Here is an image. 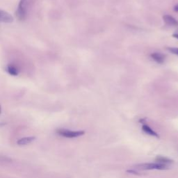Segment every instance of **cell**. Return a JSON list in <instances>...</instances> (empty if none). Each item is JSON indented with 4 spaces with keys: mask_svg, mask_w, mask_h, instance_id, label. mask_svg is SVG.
<instances>
[{
    "mask_svg": "<svg viewBox=\"0 0 178 178\" xmlns=\"http://www.w3.org/2000/svg\"><path fill=\"white\" fill-rule=\"evenodd\" d=\"M136 168L138 170H143V171H145V170H166L168 168V166L166 165L161 164L159 163L153 164V163H148V164H138L136 166Z\"/></svg>",
    "mask_w": 178,
    "mask_h": 178,
    "instance_id": "obj_3",
    "label": "cell"
},
{
    "mask_svg": "<svg viewBox=\"0 0 178 178\" xmlns=\"http://www.w3.org/2000/svg\"><path fill=\"white\" fill-rule=\"evenodd\" d=\"M142 130H143V132L147 134H149L150 136H153V137H159V136L154 131H153L151 128L148 126L147 125H143L142 127Z\"/></svg>",
    "mask_w": 178,
    "mask_h": 178,
    "instance_id": "obj_10",
    "label": "cell"
},
{
    "mask_svg": "<svg viewBox=\"0 0 178 178\" xmlns=\"http://www.w3.org/2000/svg\"><path fill=\"white\" fill-rule=\"evenodd\" d=\"M155 161H157V163L161 164H172L173 163V161L172 159H170L167 157H165L162 156H157L155 159Z\"/></svg>",
    "mask_w": 178,
    "mask_h": 178,
    "instance_id": "obj_9",
    "label": "cell"
},
{
    "mask_svg": "<svg viewBox=\"0 0 178 178\" xmlns=\"http://www.w3.org/2000/svg\"><path fill=\"white\" fill-rule=\"evenodd\" d=\"M151 58L153 59L154 61H155L158 64H163L165 61V58L166 56L164 54L161 53H157V52H154V53L151 54L150 55Z\"/></svg>",
    "mask_w": 178,
    "mask_h": 178,
    "instance_id": "obj_7",
    "label": "cell"
},
{
    "mask_svg": "<svg viewBox=\"0 0 178 178\" xmlns=\"http://www.w3.org/2000/svg\"><path fill=\"white\" fill-rule=\"evenodd\" d=\"M172 37H174V38H176L178 39V31L177 33H175L172 34Z\"/></svg>",
    "mask_w": 178,
    "mask_h": 178,
    "instance_id": "obj_12",
    "label": "cell"
},
{
    "mask_svg": "<svg viewBox=\"0 0 178 178\" xmlns=\"http://www.w3.org/2000/svg\"><path fill=\"white\" fill-rule=\"evenodd\" d=\"M36 139L35 137H24L20 138V139L17 141V144L20 146H24L27 145L32 143L33 141Z\"/></svg>",
    "mask_w": 178,
    "mask_h": 178,
    "instance_id": "obj_6",
    "label": "cell"
},
{
    "mask_svg": "<svg viewBox=\"0 0 178 178\" xmlns=\"http://www.w3.org/2000/svg\"><path fill=\"white\" fill-rule=\"evenodd\" d=\"M2 113V108H1V106H0V114Z\"/></svg>",
    "mask_w": 178,
    "mask_h": 178,
    "instance_id": "obj_14",
    "label": "cell"
},
{
    "mask_svg": "<svg viewBox=\"0 0 178 178\" xmlns=\"http://www.w3.org/2000/svg\"><path fill=\"white\" fill-rule=\"evenodd\" d=\"M56 132L59 135L63 137L69 138L79 137L80 136L84 134L85 133L83 131H71L65 129H59L56 130Z\"/></svg>",
    "mask_w": 178,
    "mask_h": 178,
    "instance_id": "obj_2",
    "label": "cell"
},
{
    "mask_svg": "<svg viewBox=\"0 0 178 178\" xmlns=\"http://www.w3.org/2000/svg\"><path fill=\"white\" fill-rule=\"evenodd\" d=\"M168 49L170 52H172V54L178 55V48H168Z\"/></svg>",
    "mask_w": 178,
    "mask_h": 178,
    "instance_id": "obj_11",
    "label": "cell"
},
{
    "mask_svg": "<svg viewBox=\"0 0 178 178\" xmlns=\"http://www.w3.org/2000/svg\"><path fill=\"white\" fill-rule=\"evenodd\" d=\"M14 22V17L9 13L0 9V22L11 23Z\"/></svg>",
    "mask_w": 178,
    "mask_h": 178,
    "instance_id": "obj_4",
    "label": "cell"
},
{
    "mask_svg": "<svg viewBox=\"0 0 178 178\" xmlns=\"http://www.w3.org/2000/svg\"><path fill=\"white\" fill-rule=\"evenodd\" d=\"M174 10L175 12H178V4H177L176 6L174 7Z\"/></svg>",
    "mask_w": 178,
    "mask_h": 178,
    "instance_id": "obj_13",
    "label": "cell"
},
{
    "mask_svg": "<svg viewBox=\"0 0 178 178\" xmlns=\"http://www.w3.org/2000/svg\"><path fill=\"white\" fill-rule=\"evenodd\" d=\"M6 70L9 75L12 76H17L19 74V70L14 65L9 64L6 68Z\"/></svg>",
    "mask_w": 178,
    "mask_h": 178,
    "instance_id": "obj_8",
    "label": "cell"
},
{
    "mask_svg": "<svg viewBox=\"0 0 178 178\" xmlns=\"http://www.w3.org/2000/svg\"><path fill=\"white\" fill-rule=\"evenodd\" d=\"M164 21L167 25L172 26V27H176L178 26V21L175 20L173 17L171 16V15H166L163 17Z\"/></svg>",
    "mask_w": 178,
    "mask_h": 178,
    "instance_id": "obj_5",
    "label": "cell"
},
{
    "mask_svg": "<svg viewBox=\"0 0 178 178\" xmlns=\"http://www.w3.org/2000/svg\"><path fill=\"white\" fill-rule=\"evenodd\" d=\"M27 6L28 0H20L18 4L15 15L20 21H23L27 16Z\"/></svg>",
    "mask_w": 178,
    "mask_h": 178,
    "instance_id": "obj_1",
    "label": "cell"
}]
</instances>
